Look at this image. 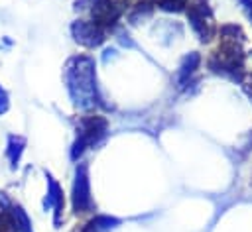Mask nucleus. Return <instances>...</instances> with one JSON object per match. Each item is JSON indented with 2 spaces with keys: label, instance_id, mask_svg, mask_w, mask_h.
I'll return each mask as SVG.
<instances>
[{
  "label": "nucleus",
  "instance_id": "f257e3e1",
  "mask_svg": "<svg viewBox=\"0 0 252 232\" xmlns=\"http://www.w3.org/2000/svg\"><path fill=\"white\" fill-rule=\"evenodd\" d=\"M65 83L71 100L79 108H93L96 104H102L96 87L94 59L91 55H77L69 59L65 67Z\"/></svg>",
  "mask_w": 252,
  "mask_h": 232
},
{
  "label": "nucleus",
  "instance_id": "f03ea898",
  "mask_svg": "<svg viewBox=\"0 0 252 232\" xmlns=\"http://www.w3.org/2000/svg\"><path fill=\"white\" fill-rule=\"evenodd\" d=\"M209 69L217 75L228 77L232 81H242L244 75V53L240 43L222 41L220 47L209 57Z\"/></svg>",
  "mask_w": 252,
  "mask_h": 232
},
{
  "label": "nucleus",
  "instance_id": "7ed1b4c3",
  "mask_svg": "<svg viewBox=\"0 0 252 232\" xmlns=\"http://www.w3.org/2000/svg\"><path fill=\"white\" fill-rule=\"evenodd\" d=\"M106 128H108L106 118L100 114L81 118L77 126V140L73 142V147H71V159L77 161L93 144L100 142L106 134Z\"/></svg>",
  "mask_w": 252,
  "mask_h": 232
},
{
  "label": "nucleus",
  "instance_id": "20e7f679",
  "mask_svg": "<svg viewBox=\"0 0 252 232\" xmlns=\"http://www.w3.org/2000/svg\"><path fill=\"white\" fill-rule=\"evenodd\" d=\"M71 204L77 214L89 212L93 208V197H91V179H89V167L85 163L77 165L73 187H71Z\"/></svg>",
  "mask_w": 252,
  "mask_h": 232
},
{
  "label": "nucleus",
  "instance_id": "39448f33",
  "mask_svg": "<svg viewBox=\"0 0 252 232\" xmlns=\"http://www.w3.org/2000/svg\"><path fill=\"white\" fill-rule=\"evenodd\" d=\"M187 20H189L191 29L197 33V37H199L201 41H209V39L213 37V31H215L213 14H211L209 6H207L203 0L191 2V4L187 6Z\"/></svg>",
  "mask_w": 252,
  "mask_h": 232
},
{
  "label": "nucleus",
  "instance_id": "423d86ee",
  "mask_svg": "<svg viewBox=\"0 0 252 232\" xmlns=\"http://www.w3.org/2000/svg\"><path fill=\"white\" fill-rule=\"evenodd\" d=\"M71 35L73 39L83 45V47H89V49H94L98 47L102 41H104V35H106V29L100 28L98 24H94L93 20L87 22V20H77L71 24Z\"/></svg>",
  "mask_w": 252,
  "mask_h": 232
},
{
  "label": "nucleus",
  "instance_id": "0eeeda50",
  "mask_svg": "<svg viewBox=\"0 0 252 232\" xmlns=\"http://www.w3.org/2000/svg\"><path fill=\"white\" fill-rule=\"evenodd\" d=\"M45 177H47V195H45V199H43V206H45V208H53V222H55V224H61L63 206H65L63 189H61V185L53 179L51 173H45Z\"/></svg>",
  "mask_w": 252,
  "mask_h": 232
},
{
  "label": "nucleus",
  "instance_id": "6e6552de",
  "mask_svg": "<svg viewBox=\"0 0 252 232\" xmlns=\"http://www.w3.org/2000/svg\"><path fill=\"white\" fill-rule=\"evenodd\" d=\"M199 65H201V55H199L197 51L185 55V57L181 59V63H179L177 73H175V83H177V87H185V85L191 81V77L195 75V71L199 69Z\"/></svg>",
  "mask_w": 252,
  "mask_h": 232
},
{
  "label": "nucleus",
  "instance_id": "1a4fd4ad",
  "mask_svg": "<svg viewBox=\"0 0 252 232\" xmlns=\"http://www.w3.org/2000/svg\"><path fill=\"white\" fill-rule=\"evenodd\" d=\"M26 149V138L24 136H8V145H6V155H8V161H10V167L16 169L20 159H22V153Z\"/></svg>",
  "mask_w": 252,
  "mask_h": 232
},
{
  "label": "nucleus",
  "instance_id": "9d476101",
  "mask_svg": "<svg viewBox=\"0 0 252 232\" xmlns=\"http://www.w3.org/2000/svg\"><path fill=\"white\" fill-rule=\"evenodd\" d=\"M12 216H14V222H16V228L18 232H32V222L26 214V210L22 206H12Z\"/></svg>",
  "mask_w": 252,
  "mask_h": 232
},
{
  "label": "nucleus",
  "instance_id": "9b49d317",
  "mask_svg": "<svg viewBox=\"0 0 252 232\" xmlns=\"http://www.w3.org/2000/svg\"><path fill=\"white\" fill-rule=\"evenodd\" d=\"M159 8L167 10V12H179V10H187L189 0H156Z\"/></svg>",
  "mask_w": 252,
  "mask_h": 232
},
{
  "label": "nucleus",
  "instance_id": "f8f14e48",
  "mask_svg": "<svg viewBox=\"0 0 252 232\" xmlns=\"http://www.w3.org/2000/svg\"><path fill=\"white\" fill-rule=\"evenodd\" d=\"M240 2V8H242V12L246 14V18L252 22V0H238Z\"/></svg>",
  "mask_w": 252,
  "mask_h": 232
},
{
  "label": "nucleus",
  "instance_id": "ddd939ff",
  "mask_svg": "<svg viewBox=\"0 0 252 232\" xmlns=\"http://www.w3.org/2000/svg\"><path fill=\"white\" fill-rule=\"evenodd\" d=\"M8 108H10L8 96H6V94H0V116H2L4 112H8Z\"/></svg>",
  "mask_w": 252,
  "mask_h": 232
},
{
  "label": "nucleus",
  "instance_id": "4468645a",
  "mask_svg": "<svg viewBox=\"0 0 252 232\" xmlns=\"http://www.w3.org/2000/svg\"><path fill=\"white\" fill-rule=\"evenodd\" d=\"M79 232H96V228H94V224H93V220H91V222H89V224H85Z\"/></svg>",
  "mask_w": 252,
  "mask_h": 232
},
{
  "label": "nucleus",
  "instance_id": "2eb2a0df",
  "mask_svg": "<svg viewBox=\"0 0 252 232\" xmlns=\"http://www.w3.org/2000/svg\"><path fill=\"white\" fill-rule=\"evenodd\" d=\"M0 94H4V88H2V87H0Z\"/></svg>",
  "mask_w": 252,
  "mask_h": 232
}]
</instances>
